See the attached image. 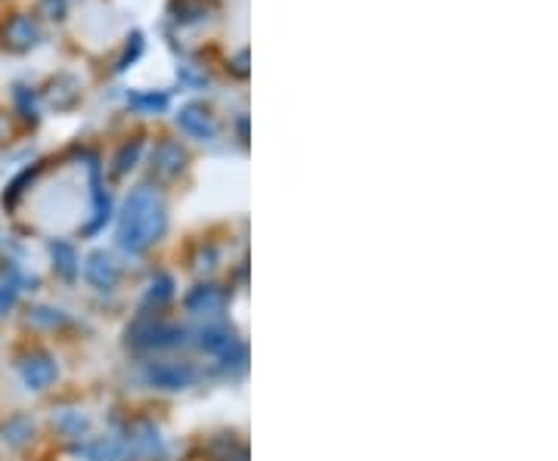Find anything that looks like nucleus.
<instances>
[{
    "instance_id": "nucleus-1",
    "label": "nucleus",
    "mask_w": 558,
    "mask_h": 461,
    "mask_svg": "<svg viewBox=\"0 0 558 461\" xmlns=\"http://www.w3.org/2000/svg\"><path fill=\"white\" fill-rule=\"evenodd\" d=\"M4 40L13 47V50H28V47L38 40V28L28 16H13L10 22L4 25Z\"/></svg>"
}]
</instances>
